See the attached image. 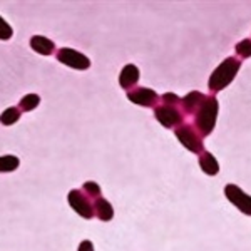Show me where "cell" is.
Segmentation results:
<instances>
[{"mask_svg":"<svg viewBox=\"0 0 251 251\" xmlns=\"http://www.w3.org/2000/svg\"><path fill=\"white\" fill-rule=\"evenodd\" d=\"M94 213L100 221H111L112 216H114V209H112L111 203L104 198H99V200L94 201Z\"/></svg>","mask_w":251,"mask_h":251,"instance_id":"obj_12","label":"cell"},{"mask_svg":"<svg viewBox=\"0 0 251 251\" xmlns=\"http://www.w3.org/2000/svg\"><path fill=\"white\" fill-rule=\"evenodd\" d=\"M176 137L188 151L194 152V154H203L204 152L203 137L194 129V126H189V124L179 126V127L176 129Z\"/></svg>","mask_w":251,"mask_h":251,"instance_id":"obj_4","label":"cell"},{"mask_svg":"<svg viewBox=\"0 0 251 251\" xmlns=\"http://www.w3.org/2000/svg\"><path fill=\"white\" fill-rule=\"evenodd\" d=\"M225 194L241 213L251 216V196H248L241 188H238L236 184H228L225 188Z\"/></svg>","mask_w":251,"mask_h":251,"instance_id":"obj_7","label":"cell"},{"mask_svg":"<svg viewBox=\"0 0 251 251\" xmlns=\"http://www.w3.org/2000/svg\"><path fill=\"white\" fill-rule=\"evenodd\" d=\"M77 251H94V246H92V243L89 241V240H84L79 245V250Z\"/></svg>","mask_w":251,"mask_h":251,"instance_id":"obj_21","label":"cell"},{"mask_svg":"<svg viewBox=\"0 0 251 251\" xmlns=\"http://www.w3.org/2000/svg\"><path fill=\"white\" fill-rule=\"evenodd\" d=\"M55 57L60 64L64 66H69L71 69H75V71H86V69L91 67V60L89 57L82 54V52H77L74 49L69 47H62L55 52Z\"/></svg>","mask_w":251,"mask_h":251,"instance_id":"obj_6","label":"cell"},{"mask_svg":"<svg viewBox=\"0 0 251 251\" xmlns=\"http://www.w3.org/2000/svg\"><path fill=\"white\" fill-rule=\"evenodd\" d=\"M234 50H236V54L240 55L241 59L251 57V39H245V40H241V42H238Z\"/></svg>","mask_w":251,"mask_h":251,"instance_id":"obj_17","label":"cell"},{"mask_svg":"<svg viewBox=\"0 0 251 251\" xmlns=\"http://www.w3.org/2000/svg\"><path fill=\"white\" fill-rule=\"evenodd\" d=\"M161 102L168 104V106H181V99L173 92H166V94L161 96Z\"/></svg>","mask_w":251,"mask_h":251,"instance_id":"obj_20","label":"cell"},{"mask_svg":"<svg viewBox=\"0 0 251 251\" xmlns=\"http://www.w3.org/2000/svg\"><path fill=\"white\" fill-rule=\"evenodd\" d=\"M154 117L166 129H177L184 123V114L177 106H168V104H157L154 107Z\"/></svg>","mask_w":251,"mask_h":251,"instance_id":"obj_3","label":"cell"},{"mask_svg":"<svg viewBox=\"0 0 251 251\" xmlns=\"http://www.w3.org/2000/svg\"><path fill=\"white\" fill-rule=\"evenodd\" d=\"M204 94H201V92L198 91H191L188 96H184V99H181V111H183L184 116H194L198 112V109L201 107V104H203L204 100Z\"/></svg>","mask_w":251,"mask_h":251,"instance_id":"obj_9","label":"cell"},{"mask_svg":"<svg viewBox=\"0 0 251 251\" xmlns=\"http://www.w3.org/2000/svg\"><path fill=\"white\" fill-rule=\"evenodd\" d=\"M20 114H22V111H20L19 107H7L5 111L0 114V123L3 126H12V124L19 123Z\"/></svg>","mask_w":251,"mask_h":251,"instance_id":"obj_15","label":"cell"},{"mask_svg":"<svg viewBox=\"0 0 251 251\" xmlns=\"http://www.w3.org/2000/svg\"><path fill=\"white\" fill-rule=\"evenodd\" d=\"M12 35H14V29L0 15V40H9Z\"/></svg>","mask_w":251,"mask_h":251,"instance_id":"obj_19","label":"cell"},{"mask_svg":"<svg viewBox=\"0 0 251 251\" xmlns=\"http://www.w3.org/2000/svg\"><path fill=\"white\" fill-rule=\"evenodd\" d=\"M39 104H40V96L39 94H27V96H24L22 99H20L19 109L22 112H30V111H34Z\"/></svg>","mask_w":251,"mask_h":251,"instance_id":"obj_14","label":"cell"},{"mask_svg":"<svg viewBox=\"0 0 251 251\" xmlns=\"http://www.w3.org/2000/svg\"><path fill=\"white\" fill-rule=\"evenodd\" d=\"M241 69V62L236 57H228L214 69L211 77L208 80V87L211 92L223 91L225 87H228L233 82L234 75L238 74V71Z\"/></svg>","mask_w":251,"mask_h":251,"instance_id":"obj_2","label":"cell"},{"mask_svg":"<svg viewBox=\"0 0 251 251\" xmlns=\"http://www.w3.org/2000/svg\"><path fill=\"white\" fill-rule=\"evenodd\" d=\"M137 80H139V69H137L134 64L124 66V69L119 74V86L123 87L124 91H131V89L136 87Z\"/></svg>","mask_w":251,"mask_h":251,"instance_id":"obj_10","label":"cell"},{"mask_svg":"<svg viewBox=\"0 0 251 251\" xmlns=\"http://www.w3.org/2000/svg\"><path fill=\"white\" fill-rule=\"evenodd\" d=\"M30 49L40 55H52L55 52V42L44 35H34L30 39Z\"/></svg>","mask_w":251,"mask_h":251,"instance_id":"obj_11","label":"cell"},{"mask_svg":"<svg viewBox=\"0 0 251 251\" xmlns=\"http://www.w3.org/2000/svg\"><path fill=\"white\" fill-rule=\"evenodd\" d=\"M218 100L214 96H206L201 107L198 109V112L193 116L194 129L201 134V137L209 136L213 132L214 126H216V117H218Z\"/></svg>","mask_w":251,"mask_h":251,"instance_id":"obj_1","label":"cell"},{"mask_svg":"<svg viewBox=\"0 0 251 251\" xmlns=\"http://www.w3.org/2000/svg\"><path fill=\"white\" fill-rule=\"evenodd\" d=\"M200 166L208 176H216V174L220 173V164H218L216 157H214L211 152L204 151L203 154H200Z\"/></svg>","mask_w":251,"mask_h":251,"instance_id":"obj_13","label":"cell"},{"mask_svg":"<svg viewBox=\"0 0 251 251\" xmlns=\"http://www.w3.org/2000/svg\"><path fill=\"white\" fill-rule=\"evenodd\" d=\"M127 99L131 102L137 104V106H144V107H152L157 106V100L159 97L152 89L148 87H134L131 91H127Z\"/></svg>","mask_w":251,"mask_h":251,"instance_id":"obj_8","label":"cell"},{"mask_svg":"<svg viewBox=\"0 0 251 251\" xmlns=\"http://www.w3.org/2000/svg\"><path fill=\"white\" fill-rule=\"evenodd\" d=\"M20 166V159L17 156H0V173H12Z\"/></svg>","mask_w":251,"mask_h":251,"instance_id":"obj_16","label":"cell"},{"mask_svg":"<svg viewBox=\"0 0 251 251\" xmlns=\"http://www.w3.org/2000/svg\"><path fill=\"white\" fill-rule=\"evenodd\" d=\"M82 191L86 193L91 200H99L100 198V188H99V184L94 183V181H87V183H84Z\"/></svg>","mask_w":251,"mask_h":251,"instance_id":"obj_18","label":"cell"},{"mask_svg":"<svg viewBox=\"0 0 251 251\" xmlns=\"http://www.w3.org/2000/svg\"><path fill=\"white\" fill-rule=\"evenodd\" d=\"M67 200H69L71 208L74 209L79 216H82L84 220H91V218L96 216L94 203H92V200L82 191V189H72V191L69 193Z\"/></svg>","mask_w":251,"mask_h":251,"instance_id":"obj_5","label":"cell"}]
</instances>
